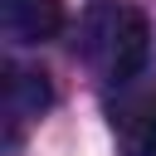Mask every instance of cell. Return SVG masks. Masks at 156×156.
<instances>
[{
    "instance_id": "obj_1",
    "label": "cell",
    "mask_w": 156,
    "mask_h": 156,
    "mask_svg": "<svg viewBox=\"0 0 156 156\" xmlns=\"http://www.w3.org/2000/svg\"><path fill=\"white\" fill-rule=\"evenodd\" d=\"M151 54V24L141 10L122 0H93L78 20V58L93 68L98 83H132L146 68Z\"/></svg>"
},
{
    "instance_id": "obj_2",
    "label": "cell",
    "mask_w": 156,
    "mask_h": 156,
    "mask_svg": "<svg viewBox=\"0 0 156 156\" xmlns=\"http://www.w3.org/2000/svg\"><path fill=\"white\" fill-rule=\"evenodd\" d=\"M54 102V88L39 68L24 63H5V88H0V117H5V146H15L24 136L29 122H39Z\"/></svg>"
},
{
    "instance_id": "obj_3",
    "label": "cell",
    "mask_w": 156,
    "mask_h": 156,
    "mask_svg": "<svg viewBox=\"0 0 156 156\" xmlns=\"http://www.w3.org/2000/svg\"><path fill=\"white\" fill-rule=\"evenodd\" d=\"M0 24L15 44H44L63 29L58 0H0Z\"/></svg>"
},
{
    "instance_id": "obj_4",
    "label": "cell",
    "mask_w": 156,
    "mask_h": 156,
    "mask_svg": "<svg viewBox=\"0 0 156 156\" xmlns=\"http://www.w3.org/2000/svg\"><path fill=\"white\" fill-rule=\"evenodd\" d=\"M122 151L127 156H156V102H141L122 112Z\"/></svg>"
}]
</instances>
